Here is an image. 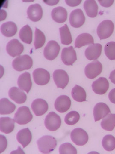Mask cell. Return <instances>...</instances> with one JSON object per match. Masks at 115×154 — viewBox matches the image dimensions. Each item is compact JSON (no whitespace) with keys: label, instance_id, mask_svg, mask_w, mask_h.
I'll return each mask as SVG.
<instances>
[{"label":"cell","instance_id":"5b68a950","mask_svg":"<svg viewBox=\"0 0 115 154\" xmlns=\"http://www.w3.org/2000/svg\"><path fill=\"white\" fill-rule=\"evenodd\" d=\"M71 140L77 146H84L88 141V135L84 130L79 128H75L70 134Z\"/></svg>","mask_w":115,"mask_h":154},{"label":"cell","instance_id":"603a6c76","mask_svg":"<svg viewBox=\"0 0 115 154\" xmlns=\"http://www.w3.org/2000/svg\"><path fill=\"white\" fill-rule=\"evenodd\" d=\"M51 16L55 22L58 23H63L67 19V12L63 7H58L52 10Z\"/></svg>","mask_w":115,"mask_h":154},{"label":"cell","instance_id":"8d00e7d4","mask_svg":"<svg viewBox=\"0 0 115 154\" xmlns=\"http://www.w3.org/2000/svg\"><path fill=\"white\" fill-rule=\"evenodd\" d=\"M60 154H76L77 151L76 148L72 144L66 143L60 145L59 149Z\"/></svg>","mask_w":115,"mask_h":154},{"label":"cell","instance_id":"ba28073f","mask_svg":"<svg viewBox=\"0 0 115 154\" xmlns=\"http://www.w3.org/2000/svg\"><path fill=\"white\" fill-rule=\"evenodd\" d=\"M102 65L99 61H94L89 63L85 67L84 72L86 77L90 79H93L101 73Z\"/></svg>","mask_w":115,"mask_h":154},{"label":"cell","instance_id":"8992f818","mask_svg":"<svg viewBox=\"0 0 115 154\" xmlns=\"http://www.w3.org/2000/svg\"><path fill=\"white\" fill-rule=\"evenodd\" d=\"M61 124V120L60 116L54 112L48 113L44 121L45 127L50 131L57 130L60 127Z\"/></svg>","mask_w":115,"mask_h":154},{"label":"cell","instance_id":"ffe728a7","mask_svg":"<svg viewBox=\"0 0 115 154\" xmlns=\"http://www.w3.org/2000/svg\"><path fill=\"white\" fill-rule=\"evenodd\" d=\"M9 96L11 99L17 104H22L26 102L27 99V95L17 87H13L9 91Z\"/></svg>","mask_w":115,"mask_h":154},{"label":"cell","instance_id":"9c48e42d","mask_svg":"<svg viewBox=\"0 0 115 154\" xmlns=\"http://www.w3.org/2000/svg\"><path fill=\"white\" fill-rule=\"evenodd\" d=\"M70 25L74 28H80L85 22V17L81 9H77L72 11L69 17Z\"/></svg>","mask_w":115,"mask_h":154},{"label":"cell","instance_id":"f546056e","mask_svg":"<svg viewBox=\"0 0 115 154\" xmlns=\"http://www.w3.org/2000/svg\"><path fill=\"white\" fill-rule=\"evenodd\" d=\"M72 96L75 101L81 102L86 101V93L85 90L81 86L76 85L72 88Z\"/></svg>","mask_w":115,"mask_h":154},{"label":"cell","instance_id":"484cf974","mask_svg":"<svg viewBox=\"0 0 115 154\" xmlns=\"http://www.w3.org/2000/svg\"><path fill=\"white\" fill-rule=\"evenodd\" d=\"M94 44L93 37L89 33H83L78 36L75 42V48H80L82 46Z\"/></svg>","mask_w":115,"mask_h":154},{"label":"cell","instance_id":"277c9868","mask_svg":"<svg viewBox=\"0 0 115 154\" xmlns=\"http://www.w3.org/2000/svg\"><path fill=\"white\" fill-rule=\"evenodd\" d=\"M33 118V116L27 106L19 107L14 116L15 122L21 125L28 124Z\"/></svg>","mask_w":115,"mask_h":154},{"label":"cell","instance_id":"836d02e7","mask_svg":"<svg viewBox=\"0 0 115 154\" xmlns=\"http://www.w3.org/2000/svg\"><path fill=\"white\" fill-rule=\"evenodd\" d=\"M34 45L36 49L41 48L44 45L46 41V37L44 33L38 28H36L35 33Z\"/></svg>","mask_w":115,"mask_h":154},{"label":"cell","instance_id":"ab89813d","mask_svg":"<svg viewBox=\"0 0 115 154\" xmlns=\"http://www.w3.org/2000/svg\"><path fill=\"white\" fill-rule=\"evenodd\" d=\"M66 2V4L68 5V6H70V7H76L79 5L81 3L82 1L81 0H79V1H69V0H66L65 1Z\"/></svg>","mask_w":115,"mask_h":154},{"label":"cell","instance_id":"8fae6325","mask_svg":"<svg viewBox=\"0 0 115 154\" xmlns=\"http://www.w3.org/2000/svg\"><path fill=\"white\" fill-rule=\"evenodd\" d=\"M34 82L38 85H45L49 82L50 74L47 70L43 68H38L33 72Z\"/></svg>","mask_w":115,"mask_h":154},{"label":"cell","instance_id":"f35d334b","mask_svg":"<svg viewBox=\"0 0 115 154\" xmlns=\"http://www.w3.org/2000/svg\"><path fill=\"white\" fill-rule=\"evenodd\" d=\"M99 3H100L101 6L105 8H109L112 5L114 1H102V0H99Z\"/></svg>","mask_w":115,"mask_h":154},{"label":"cell","instance_id":"5bb4252c","mask_svg":"<svg viewBox=\"0 0 115 154\" xmlns=\"http://www.w3.org/2000/svg\"><path fill=\"white\" fill-rule=\"evenodd\" d=\"M92 89L96 94L103 95L106 93L109 88V83L106 78L100 77L93 83Z\"/></svg>","mask_w":115,"mask_h":154},{"label":"cell","instance_id":"3957f363","mask_svg":"<svg viewBox=\"0 0 115 154\" xmlns=\"http://www.w3.org/2000/svg\"><path fill=\"white\" fill-rule=\"evenodd\" d=\"M114 29L112 21L105 20L101 22L97 29L98 36L101 40L106 39L111 36Z\"/></svg>","mask_w":115,"mask_h":154},{"label":"cell","instance_id":"cb8c5ba5","mask_svg":"<svg viewBox=\"0 0 115 154\" xmlns=\"http://www.w3.org/2000/svg\"><path fill=\"white\" fill-rule=\"evenodd\" d=\"M15 120L9 117L0 119V129L1 132L8 134L13 131L15 128Z\"/></svg>","mask_w":115,"mask_h":154},{"label":"cell","instance_id":"d4e9b609","mask_svg":"<svg viewBox=\"0 0 115 154\" xmlns=\"http://www.w3.org/2000/svg\"><path fill=\"white\" fill-rule=\"evenodd\" d=\"M18 30L17 26L14 22H8L4 23L1 27V31L3 35L10 37L15 36Z\"/></svg>","mask_w":115,"mask_h":154},{"label":"cell","instance_id":"9a60e30c","mask_svg":"<svg viewBox=\"0 0 115 154\" xmlns=\"http://www.w3.org/2000/svg\"><path fill=\"white\" fill-rule=\"evenodd\" d=\"M71 105L70 98L66 95H61L55 100L54 107L58 112L63 113L69 110Z\"/></svg>","mask_w":115,"mask_h":154},{"label":"cell","instance_id":"b9f144b4","mask_svg":"<svg viewBox=\"0 0 115 154\" xmlns=\"http://www.w3.org/2000/svg\"><path fill=\"white\" fill-rule=\"evenodd\" d=\"M109 79L112 82L115 84V70H113L110 74Z\"/></svg>","mask_w":115,"mask_h":154},{"label":"cell","instance_id":"83f0119b","mask_svg":"<svg viewBox=\"0 0 115 154\" xmlns=\"http://www.w3.org/2000/svg\"><path fill=\"white\" fill-rule=\"evenodd\" d=\"M84 8L87 15L90 18H95L97 16L98 6L95 1L87 0L84 2Z\"/></svg>","mask_w":115,"mask_h":154},{"label":"cell","instance_id":"ac0fdd59","mask_svg":"<svg viewBox=\"0 0 115 154\" xmlns=\"http://www.w3.org/2000/svg\"><path fill=\"white\" fill-rule=\"evenodd\" d=\"M43 10L40 5L34 4L29 6L27 11L28 18L34 22L41 20L43 16Z\"/></svg>","mask_w":115,"mask_h":154},{"label":"cell","instance_id":"d6986e66","mask_svg":"<svg viewBox=\"0 0 115 154\" xmlns=\"http://www.w3.org/2000/svg\"><path fill=\"white\" fill-rule=\"evenodd\" d=\"M102 45L99 43L93 44L86 49L85 55L88 60H96L100 56L102 51Z\"/></svg>","mask_w":115,"mask_h":154},{"label":"cell","instance_id":"d6a6232c","mask_svg":"<svg viewBox=\"0 0 115 154\" xmlns=\"http://www.w3.org/2000/svg\"><path fill=\"white\" fill-rule=\"evenodd\" d=\"M102 145L107 151H112L115 149V137L111 135L105 136L102 141Z\"/></svg>","mask_w":115,"mask_h":154},{"label":"cell","instance_id":"e0dca14e","mask_svg":"<svg viewBox=\"0 0 115 154\" xmlns=\"http://www.w3.org/2000/svg\"><path fill=\"white\" fill-rule=\"evenodd\" d=\"M111 110L108 105L103 102H99L95 105L93 109V116L95 121L97 122L105 118Z\"/></svg>","mask_w":115,"mask_h":154},{"label":"cell","instance_id":"7c38bea8","mask_svg":"<svg viewBox=\"0 0 115 154\" xmlns=\"http://www.w3.org/2000/svg\"><path fill=\"white\" fill-rule=\"evenodd\" d=\"M24 50V45L17 39H13L10 40L7 44L6 47L7 52L13 57L22 54Z\"/></svg>","mask_w":115,"mask_h":154},{"label":"cell","instance_id":"4316f807","mask_svg":"<svg viewBox=\"0 0 115 154\" xmlns=\"http://www.w3.org/2000/svg\"><path fill=\"white\" fill-rule=\"evenodd\" d=\"M16 106L7 98H3L0 101V113L7 115L13 113L16 110Z\"/></svg>","mask_w":115,"mask_h":154},{"label":"cell","instance_id":"4fadbf2b","mask_svg":"<svg viewBox=\"0 0 115 154\" xmlns=\"http://www.w3.org/2000/svg\"><path fill=\"white\" fill-rule=\"evenodd\" d=\"M61 60L64 64L72 65L77 60L76 53L72 46L64 48L61 54Z\"/></svg>","mask_w":115,"mask_h":154},{"label":"cell","instance_id":"7402d4cb","mask_svg":"<svg viewBox=\"0 0 115 154\" xmlns=\"http://www.w3.org/2000/svg\"><path fill=\"white\" fill-rule=\"evenodd\" d=\"M16 138L19 143L22 145L23 148H25L32 140V133L29 128H24L17 133Z\"/></svg>","mask_w":115,"mask_h":154},{"label":"cell","instance_id":"60d3db41","mask_svg":"<svg viewBox=\"0 0 115 154\" xmlns=\"http://www.w3.org/2000/svg\"><path fill=\"white\" fill-rule=\"evenodd\" d=\"M108 98L112 103L115 104V88L110 91L108 94Z\"/></svg>","mask_w":115,"mask_h":154},{"label":"cell","instance_id":"d590c367","mask_svg":"<svg viewBox=\"0 0 115 154\" xmlns=\"http://www.w3.org/2000/svg\"><path fill=\"white\" fill-rule=\"evenodd\" d=\"M105 52L110 60H115V42H110L105 45Z\"/></svg>","mask_w":115,"mask_h":154},{"label":"cell","instance_id":"2e32d148","mask_svg":"<svg viewBox=\"0 0 115 154\" xmlns=\"http://www.w3.org/2000/svg\"><path fill=\"white\" fill-rule=\"evenodd\" d=\"M31 108L35 115L37 116H41L47 112L49 106L45 100L38 99L34 100L32 102Z\"/></svg>","mask_w":115,"mask_h":154},{"label":"cell","instance_id":"4dcf8cb0","mask_svg":"<svg viewBox=\"0 0 115 154\" xmlns=\"http://www.w3.org/2000/svg\"><path fill=\"white\" fill-rule=\"evenodd\" d=\"M59 31L61 43L65 45H69L71 44L72 42V38L67 25L65 24L63 27L59 28Z\"/></svg>","mask_w":115,"mask_h":154},{"label":"cell","instance_id":"1f68e13d","mask_svg":"<svg viewBox=\"0 0 115 154\" xmlns=\"http://www.w3.org/2000/svg\"><path fill=\"white\" fill-rule=\"evenodd\" d=\"M103 129L107 131H112L115 127V114H108L102 120L101 123Z\"/></svg>","mask_w":115,"mask_h":154},{"label":"cell","instance_id":"7bdbcfd3","mask_svg":"<svg viewBox=\"0 0 115 154\" xmlns=\"http://www.w3.org/2000/svg\"><path fill=\"white\" fill-rule=\"evenodd\" d=\"M44 2L49 5L53 6L58 4L59 1H44Z\"/></svg>","mask_w":115,"mask_h":154},{"label":"cell","instance_id":"e575fe53","mask_svg":"<svg viewBox=\"0 0 115 154\" xmlns=\"http://www.w3.org/2000/svg\"><path fill=\"white\" fill-rule=\"evenodd\" d=\"M80 119V115L78 112L72 111L66 114L64 119L65 123L68 125H74L76 124Z\"/></svg>","mask_w":115,"mask_h":154},{"label":"cell","instance_id":"30bf717a","mask_svg":"<svg viewBox=\"0 0 115 154\" xmlns=\"http://www.w3.org/2000/svg\"><path fill=\"white\" fill-rule=\"evenodd\" d=\"M54 82L58 88L64 89L69 82V77L65 71L62 69L55 70L53 74Z\"/></svg>","mask_w":115,"mask_h":154},{"label":"cell","instance_id":"44dd1931","mask_svg":"<svg viewBox=\"0 0 115 154\" xmlns=\"http://www.w3.org/2000/svg\"><path fill=\"white\" fill-rule=\"evenodd\" d=\"M18 85L19 88L29 93L32 87V82L30 74L25 72L20 75L18 78Z\"/></svg>","mask_w":115,"mask_h":154},{"label":"cell","instance_id":"7a4b0ae2","mask_svg":"<svg viewBox=\"0 0 115 154\" xmlns=\"http://www.w3.org/2000/svg\"><path fill=\"white\" fill-rule=\"evenodd\" d=\"M33 65L32 58L27 54L19 56L15 58L12 63V66L14 69L19 72L30 69Z\"/></svg>","mask_w":115,"mask_h":154},{"label":"cell","instance_id":"f1b7e54d","mask_svg":"<svg viewBox=\"0 0 115 154\" xmlns=\"http://www.w3.org/2000/svg\"><path fill=\"white\" fill-rule=\"evenodd\" d=\"M19 37L22 41L28 44H30L33 41V31L29 25L24 26L20 30Z\"/></svg>","mask_w":115,"mask_h":154},{"label":"cell","instance_id":"52a82bcc","mask_svg":"<svg viewBox=\"0 0 115 154\" xmlns=\"http://www.w3.org/2000/svg\"><path fill=\"white\" fill-rule=\"evenodd\" d=\"M60 47L58 43L54 40H51L44 48V57L49 60H54L59 54Z\"/></svg>","mask_w":115,"mask_h":154},{"label":"cell","instance_id":"6da1fadb","mask_svg":"<svg viewBox=\"0 0 115 154\" xmlns=\"http://www.w3.org/2000/svg\"><path fill=\"white\" fill-rule=\"evenodd\" d=\"M39 151L43 154H49L54 150L57 146V140L51 136L45 135L37 142Z\"/></svg>","mask_w":115,"mask_h":154},{"label":"cell","instance_id":"74e56055","mask_svg":"<svg viewBox=\"0 0 115 154\" xmlns=\"http://www.w3.org/2000/svg\"><path fill=\"white\" fill-rule=\"evenodd\" d=\"M7 146V141L6 137L1 135V153L4 151Z\"/></svg>","mask_w":115,"mask_h":154}]
</instances>
